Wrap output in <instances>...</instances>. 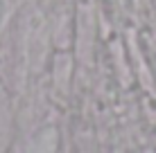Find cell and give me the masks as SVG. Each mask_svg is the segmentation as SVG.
I'll list each match as a JSON object with an SVG mask.
<instances>
[{"label": "cell", "instance_id": "1", "mask_svg": "<svg viewBox=\"0 0 156 153\" xmlns=\"http://www.w3.org/2000/svg\"><path fill=\"white\" fill-rule=\"evenodd\" d=\"M27 153H55V131L48 128V133L39 135Z\"/></svg>", "mask_w": 156, "mask_h": 153}]
</instances>
